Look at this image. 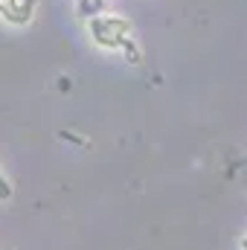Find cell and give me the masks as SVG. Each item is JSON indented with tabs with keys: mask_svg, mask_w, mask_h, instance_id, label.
I'll return each instance as SVG.
<instances>
[{
	"mask_svg": "<svg viewBox=\"0 0 247 250\" xmlns=\"http://www.w3.org/2000/svg\"><path fill=\"white\" fill-rule=\"evenodd\" d=\"M32 12H35V0H0V18L15 26L29 23Z\"/></svg>",
	"mask_w": 247,
	"mask_h": 250,
	"instance_id": "2",
	"label": "cell"
},
{
	"mask_svg": "<svg viewBox=\"0 0 247 250\" xmlns=\"http://www.w3.org/2000/svg\"><path fill=\"white\" fill-rule=\"evenodd\" d=\"M102 6H105V0H82L79 12L87 15V18H96V15H102Z\"/></svg>",
	"mask_w": 247,
	"mask_h": 250,
	"instance_id": "3",
	"label": "cell"
},
{
	"mask_svg": "<svg viewBox=\"0 0 247 250\" xmlns=\"http://www.w3.org/2000/svg\"><path fill=\"white\" fill-rule=\"evenodd\" d=\"M6 198H12V187H9V181L3 178V172H0V201H6Z\"/></svg>",
	"mask_w": 247,
	"mask_h": 250,
	"instance_id": "5",
	"label": "cell"
},
{
	"mask_svg": "<svg viewBox=\"0 0 247 250\" xmlns=\"http://www.w3.org/2000/svg\"><path fill=\"white\" fill-rule=\"evenodd\" d=\"M87 32L102 50H123V44L131 38V21L120 15H96L87 21Z\"/></svg>",
	"mask_w": 247,
	"mask_h": 250,
	"instance_id": "1",
	"label": "cell"
},
{
	"mask_svg": "<svg viewBox=\"0 0 247 250\" xmlns=\"http://www.w3.org/2000/svg\"><path fill=\"white\" fill-rule=\"evenodd\" d=\"M242 250H247V239H245V242H242Z\"/></svg>",
	"mask_w": 247,
	"mask_h": 250,
	"instance_id": "6",
	"label": "cell"
},
{
	"mask_svg": "<svg viewBox=\"0 0 247 250\" xmlns=\"http://www.w3.org/2000/svg\"><path fill=\"white\" fill-rule=\"evenodd\" d=\"M123 53H125V59H128L131 64H140V62H143V53H140V47L134 44V38H128V41L123 44Z\"/></svg>",
	"mask_w": 247,
	"mask_h": 250,
	"instance_id": "4",
	"label": "cell"
}]
</instances>
